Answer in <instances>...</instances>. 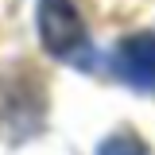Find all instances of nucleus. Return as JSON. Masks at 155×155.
<instances>
[{"instance_id":"1","label":"nucleus","mask_w":155,"mask_h":155,"mask_svg":"<svg viewBox=\"0 0 155 155\" xmlns=\"http://www.w3.org/2000/svg\"><path fill=\"white\" fill-rule=\"evenodd\" d=\"M39 39L54 58L70 66H89L93 47L85 35V23L78 16L74 0H39Z\"/></svg>"},{"instance_id":"3","label":"nucleus","mask_w":155,"mask_h":155,"mask_svg":"<svg viewBox=\"0 0 155 155\" xmlns=\"http://www.w3.org/2000/svg\"><path fill=\"white\" fill-rule=\"evenodd\" d=\"M97 155H147V151H143V143H140L136 136H113V140L101 143Z\"/></svg>"},{"instance_id":"2","label":"nucleus","mask_w":155,"mask_h":155,"mask_svg":"<svg viewBox=\"0 0 155 155\" xmlns=\"http://www.w3.org/2000/svg\"><path fill=\"white\" fill-rule=\"evenodd\" d=\"M113 70L124 85H132L140 93H155V35H128L113 54Z\"/></svg>"}]
</instances>
